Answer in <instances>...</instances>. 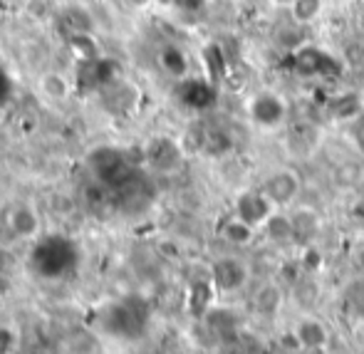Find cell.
<instances>
[{"mask_svg": "<svg viewBox=\"0 0 364 354\" xmlns=\"http://www.w3.org/2000/svg\"><path fill=\"white\" fill-rule=\"evenodd\" d=\"M292 68L297 75L305 77H337L342 72V63L317 48H300L292 55Z\"/></svg>", "mask_w": 364, "mask_h": 354, "instance_id": "cell-1", "label": "cell"}, {"mask_svg": "<svg viewBox=\"0 0 364 354\" xmlns=\"http://www.w3.org/2000/svg\"><path fill=\"white\" fill-rule=\"evenodd\" d=\"M260 191L265 193V198L273 206H288V203L295 201L297 193H300V178H297V173L288 171V168H280V171L270 173L265 178Z\"/></svg>", "mask_w": 364, "mask_h": 354, "instance_id": "cell-2", "label": "cell"}, {"mask_svg": "<svg viewBox=\"0 0 364 354\" xmlns=\"http://www.w3.org/2000/svg\"><path fill=\"white\" fill-rule=\"evenodd\" d=\"M211 280L220 292H235L245 285L248 280V268H245L243 260L233 258V255H225L218 258L211 268Z\"/></svg>", "mask_w": 364, "mask_h": 354, "instance_id": "cell-3", "label": "cell"}, {"mask_svg": "<svg viewBox=\"0 0 364 354\" xmlns=\"http://www.w3.org/2000/svg\"><path fill=\"white\" fill-rule=\"evenodd\" d=\"M270 213H273V203L265 198L263 191H245L235 201V215L248 225H253V228L263 225Z\"/></svg>", "mask_w": 364, "mask_h": 354, "instance_id": "cell-4", "label": "cell"}, {"mask_svg": "<svg viewBox=\"0 0 364 354\" xmlns=\"http://www.w3.org/2000/svg\"><path fill=\"white\" fill-rule=\"evenodd\" d=\"M10 233L20 240H33L40 235V228H43V220H40V213L35 211L30 203H18V206L10 208Z\"/></svg>", "mask_w": 364, "mask_h": 354, "instance_id": "cell-5", "label": "cell"}, {"mask_svg": "<svg viewBox=\"0 0 364 354\" xmlns=\"http://www.w3.org/2000/svg\"><path fill=\"white\" fill-rule=\"evenodd\" d=\"M250 114H253V119L258 122V124L278 127L280 122L285 119V104H283L280 97L265 92V95H258L253 100V104H250Z\"/></svg>", "mask_w": 364, "mask_h": 354, "instance_id": "cell-6", "label": "cell"}, {"mask_svg": "<svg viewBox=\"0 0 364 354\" xmlns=\"http://www.w3.org/2000/svg\"><path fill=\"white\" fill-rule=\"evenodd\" d=\"M292 332H295L297 345H300L305 352L325 350L327 340H330V335H327V327L322 325L320 320H312V317H305V320H300Z\"/></svg>", "mask_w": 364, "mask_h": 354, "instance_id": "cell-7", "label": "cell"}, {"mask_svg": "<svg viewBox=\"0 0 364 354\" xmlns=\"http://www.w3.org/2000/svg\"><path fill=\"white\" fill-rule=\"evenodd\" d=\"M265 235H268L273 243H290L295 240V225H292V215H283L278 211H273L268 215V220L263 223Z\"/></svg>", "mask_w": 364, "mask_h": 354, "instance_id": "cell-8", "label": "cell"}, {"mask_svg": "<svg viewBox=\"0 0 364 354\" xmlns=\"http://www.w3.org/2000/svg\"><path fill=\"white\" fill-rule=\"evenodd\" d=\"M40 92L53 102H65L73 92V82L63 72H45L40 77Z\"/></svg>", "mask_w": 364, "mask_h": 354, "instance_id": "cell-9", "label": "cell"}, {"mask_svg": "<svg viewBox=\"0 0 364 354\" xmlns=\"http://www.w3.org/2000/svg\"><path fill=\"white\" fill-rule=\"evenodd\" d=\"M151 163H156L159 168H173L178 161H181V151L171 139H156L151 144Z\"/></svg>", "mask_w": 364, "mask_h": 354, "instance_id": "cell-10", "label": "cell"}, {"mask_svg": "<svg viewBox=\"0 0 364 354\" xmlns=\"http://www.w3.org/2000/svg\"><path fill=\"white\" fill-rule=\"evenodd\" d=\"M253 233H255L253 225H248L245 220H240L238 215L228 218L223 223V228H220V235H223L230 245H248L250 240H253Z\"/></svg>", "mask_w": 364, "mask_h": 354, "instance_id": "cell-11", "label": "cell"}, {"mask_svg": "<svg viewBox=\"0 0 364 354\" xmlns=\"http://www.w3.org/2000/svg\"><path fill=\"white\" fill-rule=\"evenodd\" d=\"M325 10V0H292L290 3V15L295 20V25H310Z\"/></svg>", "mask_w": 364, "mask_h": 354, "instance_id": "cell-12", "label": "cell"}, {"mask_svg": "<svg viewBox=\"0 0 364 354\" xmlns=\"http://www.w3.org/2000/svg\"><path fill=\"white\" fill-rule=\"evenodd\" d=\"M292 225H295V240H300V243H310L320 230L317 215L310 211H300L297 215H292Z\"/></svg>", "mask_w": 364, "mask_h": 354, "instance_id": "cell-13", "label": "cell"}, {"mask_svg": "<svg viewBox=\"0 0 364 354\" xmlns=\"http://www.w3.org/2000/svg\"><path fill=\"white\" fill-rule=\"evenodd\" d=\"M332 114L340 117V119H355L357 114H362V104H360V97L357 95H342L332 102Z\"/></svg>", "mask_w": 364, "mask_h": 354, "instance_id": "cell-14", "label": "cell"}, {"mask_svg": "<svg viewBox=\"0 0 364 354\" xmlns=\"http://www.w3.org/2000/svg\"><path fill=\"white\" fill-rule=\"evenodd\" d=\"M161 65L171 72V75H183V72H186V55L176 48H168V50H164V55H161Z\"/></svg>", "mask_w": 364, "mask_h": 354, "instance_id": "cell-15", "label": "cell"}, {"mask_svg": "<svg viewBox=\"0 0 364 354\" xmlns=\"http://www.w3.org/2000/svg\"><path fill=\"white\" fill-rule=\"evenodd\" d=\"M345 60L350 65H364V43L362 40H355V43H350L345 48Z\"/></svg>", "mask_w": 364, "mask_h": 354, "instance_id": "cell-16", "label": "cell"}, {"mask_svg": "<svg viewBox=\"0 0 364 354\" xmlns=\"http://www.w3.org/2000/svg\"><path fill=\"white\" fill-rule=\"evenodd\" d=\"M350 136H352V141L357 144V149H360V151H364V109H362V114H357L355 119H352Z\"/></svg>", "mask_w": 364, "mask_h": 354, "instance_id": "cell-17", "label": "cell"}, {"mask_svg": "<svg viewBox=\"0 0 364 354\" xmlns=\"http://www.w3.org/2000/svg\"><path fill=\"white\" fill-rule=\"evenodd\" d=\"M360 25H362V33H364V3H362V13H360Z\"/></svg>", "mask_w": 364, "mask_h": 354, "instance_id": "cell-18", "label": "cell"}]
</instances>
